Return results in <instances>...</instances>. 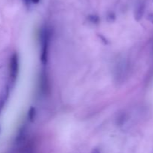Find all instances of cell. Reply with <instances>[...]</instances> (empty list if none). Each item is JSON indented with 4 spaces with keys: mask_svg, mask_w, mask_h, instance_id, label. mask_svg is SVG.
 Here are the masks:
<instances>
[{
    "mask_svg": "<svg viewBox=\"0 0 153 153\" xmlns=\"http://www.w3.org/2000/svg\"><path fill=\"white\" fill-rule=\"evenodd\" d=\"M30 2H31V0H24V2H25V4H29Z\"/></svg>",
    "mask_w": 153,
    "mask_h": 153,
    "instance_id": "cell-4",
    "label": "cell"
},
{
    "mask_svg": "<svg viewBox=\"0 0 153 153\" xmlns=\"http://www.w3.org/2000/svg\"><path fill=\"white\" fill-rule=\"evenodd\" d=\"M18 72V58L17 55L14 54L11 57L10 62V76L13 81L15 80Z\"/></svg>",
    "mask_w": 153,
    "mask_h": 153,
    "instance_id": "cell-1",
    "label": "cell"
},
{
    "mask_svg": "<svg viewBox=\"0 0 153 153\" xmlns=\"http://www.w3.org/2000/svg\"><path fill=\"white\" fill-rule=\"evenodd\" d=\"M31 2H32L33 3H35V4H37V3H38L39 2H40V0H31Z\"/></svg>",
    "mask_w": 153,
    "mask_h": 153,
    "instance_id": "cell-3",
    "label": "cell"
},
{
    "mask_svg": "<svg viewBox=\"0 0 153 153\" xmlns=\"http://www.w3.org/2000/svg\"><path fill=\"white\" fill-rule=\"evenodd\" d=\"M91 153H100V152L98 148H94V149L92 150Z\"/></svg>",
    "mask_w": 153,
    "mask_h": 153,
    "instance_id": "cell-2",
    "label": "cell"
}]
</instances>
